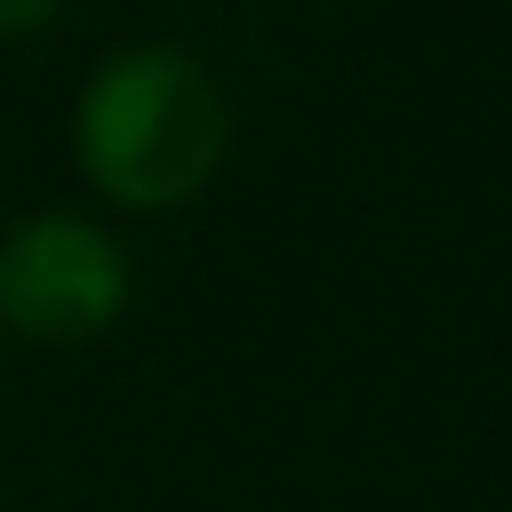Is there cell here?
I'll list each match as a JSON object with an SVG mask.
<instances>
[{
  "label": "cell",
  "mask_w": 512,
  "mask_h": 512,
  "mask_svg": "<svg viewBox=\"0 0 512 512\" xmlns=\"http://www.w3.org/2000/svg\"><path fill=\"white\" fill-rule=\"evenodd\" d=\"M232 160V96L184 40L112 48L72 96V168L128 216L192 208Z\"/></svg>",
  "instance_id": "obj_1"
},
{
  "label": "cell",
  "mask_w": 512,
  "mask_h": 512,
  "mask_svg": "<svg viewBox=\"0 0 512 512\" xmlns=\"http://www.w3.org/2000/svg\"><path fill=\"white\" fill-rule=\"evenodd\" d=\"M136 304V264L112 224L80 208H32L0 232V328L24 344H96Z\"/></svg>",
  "instance_id": "obj_2"
},
{
  "label": "cell",
  "mask_w": 512,
  "mask_h": 512,
  "mask_svg": "<svg viewBox=\"0 0 512 512\" xmlns=\"http://www.w3.org/2000/svg\"><path fill=\"white\" fill-rule=\"evenodd\" d=\"M56 8H64V0H0V40H24V32H40V24H56Z\"/></svg>",
  "instance_id": "obj_3"
}]
</instances>
